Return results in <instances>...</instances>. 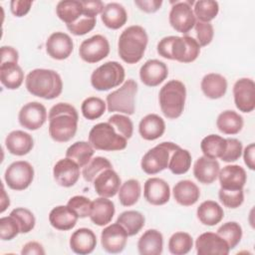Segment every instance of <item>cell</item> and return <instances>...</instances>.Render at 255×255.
I'll return each instance as SVG.
<instances>
[{
  "label": "cell",
  "instance_id": "cell-1",
  "mask_svg": "<svg viewBox=\"0 0 255 255\" xmlns=\"http://www.w3.org/2000/svg\"><path fill=\"white\" fill-rule=\"evenodd\" d=\"M49 134L57 142L72 139L78 128L79 115L75 107L67 103H58L49 111Z\"/></svg>",
  "mask_w": 255,
  "mask_h": 255
},
{
  "label": "cell",
  "instance_id": "cell-2",
  "mask_svg": "<svg viewBox=\"0 0 255 255\" xmlns=\"http://www.w3.org/2000/svg\"><path fill=\"white\" fill-rule=\"evenodd\" d=\"M25 86L31 95L45 100H53L61 95L63 81L54 70L34 69L26 76Z\"/></svg>",
  "mask_w": 255,
  "mask_h": 255
},
{
  "label": "cell",
  "instance_id": "cell-3",
  "mask_svg": "<svg viewBox=\"0 0 255 255\" xmlns=\"http://www.w3.org/2000/svg\"><path fill=\"white\" fill-rule=\"evenodd\" d=\"M156 49L159 56L180 63H191L197 59L200 53L197 41L187 35L163 37L158 42Z\"/></svg>",
  "mask_w": 255,
  "mask_h": 255
},
{
  "label": "cell",
  "instance_id": "cell-4",
  "mask_svg": "<svg viewBox=\"0 0 255 255\" xmlns=\"http://www.w3.org/2000/svg\"><path fill=\"white\" fill-rule=\"evenodd\" d=\"M148 42L146 31L139 25L126 28L120 35L118 53L127 64H135L141 60Z\"/></svg>",
  "mask_w": 255,
  "mask_h": 255
},
{
  "label": "cell",
  "instance_id": "cell-5",
  "mask_svg": "<svg viewBox=\"0 0 255 255\" xmlns=\"http://www.w3.org/2000/svg\"><path fill=\"white\" fill-rule=\"evenodd\" d=\"M186 89L182 82L170 80L160 89L158 94L159 106L162 114L169 120L179 118L184 110Z\"/></svg>",
  "mask_w": 255,
  "mask_h": 255
},
{
  "label": "cell",
  "instance_id": "cell-6",
  "mask_svg": "<svg viewBox=\"0 0 255 255\" xmlns=\"http://www.w3.org/2000/svg\"><path fill=\"white\" fill-rule=\"evenodd\" d=\"M89 142L95 149L104 151L123 150L128 144L127 138L109 123L95 125L89 132Z\"/></svg>",
  "mask_w": 255,
  "mask_h": 255
},
{
  "label": "cell",
  "instance_id": "cell-7",
  "mask_svg": "<svg viewBox=\"0 0 255 255\" xmlns=\"http://www.w3.org/2000/svg\"><path fill=\"white\" fill-rule=\"evenodd\" d=\"M125 77L124 67L117 61H109L92 73L91 85L95 90L105 92L123 84Z\"/></svg>",
  "mask_w": 255,
  "mask_h": 255
},
{
  "label": "cell",
  "instance_id": "cell-8",
  "mask_svg": "<svg viewBox=\"0 0 255 255\" xmlns=\"http://www.w3.org/2000/svg\"><path fill=\"white\" fill-rule=\"evenodd\" d=\"M137 93V84L134 80H127L123 86L107 96L106 104L109 112H119L128 116L133 115L134 99Z\"/></svg>",
  "mask_w": 255,
  "mask_h": 255
},
{
  "label": "cell",
  "instance_id": "cell-9",
  "mask_svg": "<svg viewBox=\"0 0 255 255\" xmlns=\"http://www.w3.org/2000/svg\"><path fill=\"white\" fill-rule=\"evenodd\" d=\"M178 145L171 141H163L147 150L141 158L140 167L149 175L156 174L168 167L170 154Z\"/></svg>",
  "mask_w": 255,
  "mask_h": 255
},
{
  "label": "cell",
  "instance_id": "cell-10",
  "mask_svg": "<svg viewBox=\"0 0 255 255\" xmlns=\"http://www.w3.org/2000/svg\"><path fill=\"white\" fill-rule=\"evenodd\" d=\"M34 168L25 160L12 162L5 170L4 179L9 188L13 190H24L34 179Z\"/></svg>",
  "mask_w": 255,
  "mask_h": 255
},
{
  "label": "cell",
  "instance_id": "cell-11",
  "mask_svg": "<svg viewBox=\"0 0 255 255\" xmlns=\"http://www.w3.org/2000/svg\"><path fill=\"white\" fill-rule=\"evenodd\" d=\"M194 1H176L173 3L169 12V24L177 32L186 34L195 25L196 20L192 10Z\"/></svg>",
  "mask_w": 255,
  "mask_h": 255
},
{
  "label": "cell",
  "instance_id": "cell-12",
  "mask_svg": "<svg viewBox=\"0 0 255 255\" xmlns=\"http://www.w3.org/2000/svg\"><path fill=\"white\" fill-rule=\"evenodd\" d=\"M110 54V43L103 35H94L84 40L79 48L80 58L89 63L94 64L102 61Z\"/></svg>",
  "mask_w": 255,
  "mask_h": 255
},
{
  "label": "cell",
  "instance_id": "cell-13",
  "mask_svg": "<svg viewBox=\"0 0 255 255\" xmlns=\"http://www.w3.org/2000/svg\"><path fill=\"white\" fill-rule=\"evenodd\" d=\"M236 108L242 113H251L255 109V83L252 79L241 78L233 86Z\"/></svg>",
  "mask_w": 255,
  "mask_h": 255
},
{
  "label": "cell",
  "instance_id": "cell-14",
  "mask_svg": "<svg viewBox=\"0 0 255 255\" xmlns=\"http://www.w3.org/2000/svg\"><path fill=\"white\" fill-rule=\"evenodd\" d=\"M128 240V233L118 222L105 227L101 233V244L103 249L112 254L121 253Z\"/></svg>",
  "mask_w": 255,
  "mask_h": 255
},
{
  "label": "cell",
  "instance_id": "cell-15",
  "mask_svg": "<svg viewBox=\"0 0 255 255\" xmlns=\"http://www.w3.org/2000/svg\"><path fill=\"white\" fill-rule=\"evenodd\" d=\"M19 124L29 130L39 129L47 120V110L39 102H30L24 105L18 115Z\"/></svg>",
  "mask_w": 255,
  "mask_h": 255
},
{
  "label": "cell",
  "instance_id": "cell-16",
  "mask_svg": "<svg viewBox=\"0 0 255 255\" xmlns=\"http://www.w3.org/2000/svg\"><path fill=\"white\" fill-rule=\"evenodd\" d=\"M195 249L198 255H227L230 251L227 242L213 232L200 234L195 241Z\"/></svg>",
  "mask_w": 255,
  "mask_h": 255
},
{
  "label": "cell",
  "instance_id": "cell-17",
  "mask_svg": "<svg viewBox=\"0 0 255 255\" xmlns=\"http://www.w3.org/2000/svg\"><path fill=\"white\" fill-rule=\"evenodd\" d=\"M73 50V40L64 32H54L46 41L47 54L55 60L67 59L72 54Z\"/></svg>",
  "mask_w": 255,
  "mask_h": 255
},
{
  "label": "cell",
  "instance_id": "cell-18",
  "mask_svg": "<svg viewBox=\"0 0 255 255\" xmlns=\"http://www.w3.org/2000/svg\"><path fill=\"white\" fill-rule=\"evenodd\" d=\"M56 182L63 187H71L80 178V166L71 158L65 157L56 162L53 168Z\"/></svg>",
  "mask_w": 255,
  "mask_h": 255
},
{
  "label": "cell",
  "instance_id": "cell-19",
  "mask_svg": "<svg viewBox=\"0 0 255 255\" xmlns=\"http://www.w3.org/2000/svg\"><path fill=\"white\" fill-rule=\"evenodd\" d=\"M143 196L152 205H163L170 198V187L165 180L158 177H150L144 182Z\"/></svg>",
  "mask_w": 255,
  "mask_h": 255
},
{
  "label": "cell",
  "instance_id": "cell-20",
  "mask_svg": "<svg viewBox=\"0 0 255 255\" xmlns=\"http://www.w3.org/2000/svg\"><path fill=\"white\" fill-rule=\"evenodd\" d=\"M168 76L167 66L156 59L147 60L139 69V78L143 85L156 87Z\"/></svg>",
  "mask_w": 255,
  "mask_h": 255
},
{
  "label": "cell",
  "instance_id": "cell-21",
  "mask_svg": "<svg viewBox=\"0 0 255 255\" xmlns=\"http://www.w3.org/2000/svg\"><path fill=\"white\" fill-rule=\"evenodd\" d=\"M93 182L96 193L107 198L115 196L121 187V177L113 168L103 170Z\"/></svg>",
  "mask_w": 255,
  "mask_h": 255
},
{
  "label": "cell",
  "instance_id": "cell-22",
  "mask_svg": "<svg viewBox=\"0 0 255 255\" xmlns=\"http://www.w3.org/2000/svg\"><path fill=\"white\" fill-rule=\"evenodd\" d=\"M220 188L227 190H239L243 189L247 175L243 167L237 164H230L224 166L218 173Z\"/></svg>",
  "mask_w": 255,
  "mask_h": 255
},
{
  "label": "cell",
  "instance_id": "cell-23",
  "mask_svg": "<svg viewBox=\"0 0 255 255\" xmlns=\"http://www.w3.org/2000/svg\"><path fill=\"white\" fill-rule=\"evenodd\" d=\"M97 245V237L89 228H79L73 232L70 238V247L76 254L87 255L92 253Z\"/></svg>",
  "mask_w": 255,
  "mask_h": 255
},
{
  "label": "cell",
  "instance_id": "cell-24",
  "mask_svg": "<svg viewBox=\"0 0 255 255\" xmlns=\"http://www.w3.org/2000/svg\"><path fill=\"white\" fill-rule=\"evenodd\" d=\"M220 170L219 162L206 156H200L196 159L193 165L194 177L203 184H211L218 177Z\"/></svg>",
  "mask_w": 255,
  "mask_h": 255
},
{
  "label": "cell",
  "instance_id": "cell-25",
  "mask_svg": "<svg viewBox=\"0 0 255 255\" xmlns=\"http://www.w3.org/2000/svg\"><path fill=\"white\" fill-rule=\"evenodd\" d=\"M5 145L11 154L22 156L32 150L34 139L32 135L26 131L13 130L6 136Z\"/></svg>",
  "mask_w": 255,
  "mask_h": 255
},
{
  "label": "cell",
  "instance_id": "cell-26",
  "mask_svg": "<svg viewBox=\"0 0 255 255\" xmlns=\"http://www.w3.org/2000/svg\"><path fill=\"white\" fill-rule=\"evenodd\" d=\"M116 212L115 204L107 197H98L92 201V209L90 218L91 221L98 226H105L109 224Z\"/></svg>",
  "mask_w": 255,
  "mask_h": 255
},
{
  "label": "cell",
  "instance_id": "cell-27",
  "mask_svg": "<svg viewBox=\"0 0 255 255\" xmlns=\"http://www.w3.org/2000/svg\"><path fill=\"white\" fill-rule=\"evenodd\" d=\"M78 219V215L68 205L56 206L49 213L50 224L55 229L62 231H67L74 228Z\"/></svg>",
  "mask_w": 255,
  "mask_h": 255
},
{
  "label": "cell",
  "instance_id": "cell-28",
  "mask_svg": "<svg viewBox=\"0 0 255 255\" xmlns=\"http://www.w3.org/2000/svg\"><path fill=\"white\" fill-rule=\"evenodd\" d=\"M175 201L182 206L195 204L200 197L199 187L191 180L183 179L178 181L172 189Z\"/></svg>",
  "mask_w": 255,
  "mask_h": 255
},
{
  "label": "cell",
  "instance_id": "cell-29",
  "mask_svg": "<svg viewBox=\"0 0 255 255\" xmlns=\"http://www.w3.org/2000/svg\"><path fill=\"white\" fill-rule=\"evenodd\" d=\"M165 130V123L158 115L149 114L143 117L138 125V132L145 140L159 138Z\"/></svg>",
  "mask_w": 255,
  "mask_h": 255
},
{
  "label": "cell",
  "instance_id": "cell-30",
  "mask_svg": "<svg viewBox=\"0 0 255 255\" xmlns=\"http://www.w3.org/2000/svg\"><path fill=\"white\" fill-rule=\"evenodd\" d=\"M101 19L106 27L117 30L127 23L128 13L122 4L111 2L105 5L101 13Z\"/></svg>",
  "mask_w": 255,
  "mask_h": 255
},
{
  "label": "cell",
  "instance_id": "cell-31",
  "mask_svg": "<svg viewBox=\"0 0 255 255\" xmlns=\"http://www.w3.org/2000/svg\"><path fill=\"white\" fill-rule=\"evenodd\" d=\"M140 255H159L163 250V236L156 229L146 230L137 241Z\"/></svg>",
  "mask_w": 255,
  "mask_h": 255
},
{
  "label": "cell",
  "instance_id": "cell-32",
  "mask_svg": "<svg viewBox=\"0 0 255 255\" xmlns=\"http://www.w3.org/2000/svg\"><path fill=\"white\" fill-rule=\"evenodd\" d=\"M200 87L205 97L211 100H217L226 94L227 81L220 74L209 73L202 78Z\"/></svg>",
  "mask_w": 255,
  "mask_h": 255
},
{
  "label": "cell",
  "instance_id": "cell-33",
  "mask_svg": "<svg viewBox=\"0 0 255 255\" xmlns=\"http://www.w3.org/2000/svg\"><path fill=\"white\" fill-rule=\"evenodd\" d=\"M0 81L8 90H17L24 81V72L17 63H1Z\"/></svg>",
  "mask_w": 255,
  "mask_h": 255
},
{
  "label": "cell",
  "instance_id": "cell-34",
  "mask_svg": "<svg viewBox=\"0 0 255 255\" xmlns=\"http://www.w3.org/2000/svg\"><path fill=\"white\" fill-rule=\"evenodd\" d=\"M196 215L203 225L214 226L223 219L224 211L216 201L205 200L197 207Z\"/></svg>",
  "mask_w": 255,
  "mask_h": 255
},
{
  "label": "cell",
  "instance_id": "cell-35",
  "mask_svg": "<svg viewBox=\"0 0 255 255\" xmlns=\"http://www.w3.org/2000/svg\"><path fill=\"white\" fill-rule=\"evenodd\" d=\"M243 118L236 112L227 110L219 114L216 120V127L224 134H236L243 128Z\"/></svg>",
  "mask_w": 255,
  "mask_h": 255
},
{
  "label": "cell",
  "instance_id": "cell-36",
  "mask_svg": "<svg viewBox=\"0 0 255 255\" xmlns=\"http://www.w3.org/2000/svg\"><path fill=\"white\" fill-rule=\"evenodd\" d=\"M56 13L66 25L77 22L83 15V5L77 0H62L56 6Z\"/></svg>",
  "mask_w": 255,
  "mask_h": 255
},
{
  "label": "cell",
  "instance_id": "cell-37",
  "mask_svg": "<svg viewBox=\"0 0 255 255\" xmlns=\"http://www.w3.org/2000/svg\"><path fill=\"white\" fill-rule=\"evenodd\" d=\"M95 148L88 141H76L66 150V157L74 160L80 167L86 166L94 155Z\"/></svg>",
  "mask_w": 255,
  "mask_h": 255
},
{
  "label": "cell",
  "instance_id": "cell-38",
  "mask_svg": "<svg viewBox=\"0 0 255 255\" xmlns=\"http://www.w3.org/2000/svg\"><path fill=\"white\" fill-rule=\"evenodd\" d=\"M117 222L125 228L128 236H133L142 229L144 226L145 218L139 211L127 210L119 215Z\"/></svg>",
  "mask_w": 255,
  "mask_h": 255
},
{
  "label": "cell",
  "instance_id": "cell-39",
  "mask_svg": "<svg viewBox=\"0 0 255 255\" xmlns=\"http://www.w3.org/2000/svg\"><path fill=\"white\" fill-rule=\"evenodd\" d=\"M226 138L217 134H209L200 142L203 155L212 159L220 158L226 149Z\"/></svg>",
  "mask_w": 255,
  "mask_h": 255
},
{
  "label": "cell",
  "instance_id": "cell-40",
  "mask_svg": "<svg viewBox=\"0 0 255 255\" xmlns=\"http://www.w3.org/2000/svg\"><path fill=\"white\" fill-rule=\"evenodd\" d=\"M191 165V154L187 149L181 148L179 145L170 154L168 168L175 174L180 175L186 173Z\"/></svg>",
  "mask_w": 255,
  "mask_h": 255
},
{
  "label": "cell",
  "instance_id": "cell-41",
  "mask_svg": "<svg viewBox=\"0 0 255 255\" xmlns=\"http://www.w3.org/2000/svg\"><path fill=\"white\" fill-rule=\"evenodd\" d=\"M140 183L137 179H128L120 187L119 200L123 206L134 205L140 197Z\"/></svg>",
  "mask_w": 255,
  "mask_h": 255
},
{
  "label": "cell",
  "instance_id": "cell-42",
  "mask_svg": "<svg viewBox=\"0 0 255 255\" xmlns=\"http://www.w3.org/2000/svg\"><path fill=\"white\" fill-rule=\"evenodd\" d=\"M193 247V239L186 232H175L168 240V250L173 255H185Z\"/></svg>",
  "mask_w": 255,
  "mask_h": 255
},
{
  "label": "cell",
  "instance_id": "cell-43",
  "mask_svg": "<svg viewBox=\"0 0 255 255\" xmlns=\"http://www.w3.org/2000/svg\"><path fill=\"white\" fill-rule=\"evenodd\" d=\"M219 12L218 2L213 0H199L194 2L193 13L200 22L210 23Z\"/></svg>",
  "mask_w": 255,
  "mask_h": 255
},
{
  "label": "cell",
  "instance_id": "cell-44",
  "mask_svg": "<svg viewBox=\"0 0 255 255\" xmlns=\"http://www.w3.org/2000/svg\"><path fill=\"white\" fill-rule=\"evenodd\" d=\"M107 109V104L98 97H89L84 100L81 106V111L85 119L94 121L101 118Z\"/></svg>",
  "mask_w": 255,
  "mask_h": 255
},
{
  "label": "cell",
  "instance_id": "cell-45",
  "mask_svg": "<svg viewBox=\"0 0 255 255\" xmlns=\"http://www.w3.org/2000/svg\"><path fill=\"white\" fill-rule=\"evenodd\" d=\"M242 233V227L235 221L226 222L217 229V234L227 242L230 250L234 249L239 244Z\"/></svg>",
  "mask_w": 255,
  "mask_h": 255
},
{
  "label": "cell",
  "instance_id": "cell-46",
  "mask_svg": "<svg viewBox=\"0 0 255 255\" xmlns=\"http://www.w3.org/2000/svg\"><path fill=\"white\" fill-rule=\"evenodd\" d=\"M107 168H113L110 160L103 156H96L92 158L86 166H84L82 174L86 181L92 182L98 174Z\"/></svg>",
  "mask_w": 255,
  "mask_h": 255
},
{
  "label": "cell",
  "instance_id": "cell-47",
  "mask_svg": "<svg viewBox=\"0 0 255 255\" xmlns=\"http://www.w3.org/2000/svg\"><path fill=\"white\" fill-rule=\"evenodd\" d=\"M20 227V233H28L35 227L36 219L32 211L24 207H17L10 212Z\"/></svg>",
  "mask_w": 255,
  "mask_h": 255
},
{
  "label": "cell",
  "instance_id": "cell-48",
  "mask_svg": "<svg viewBox=\"0 0 255 255\" xmlns=\"http://www.w3.org/2000/svg\"><path fill=\"white\" fill-rule=\"evenodd\" d=\"M108 123L111 124L116 128V130L127 139L131 137L133 132V125L128 116L115 114L109 118Z\"/></svg>",
  "mask_w": 255,
  "mask_h": 255
},
{
  "label": "cell",
  "instance_id": "cell-49",
  "mask_svg": "<svg viewBox=\"0 0 255 255\" xmlns=\"http://www.w3.org/2000/svg\"><path fill=\"white\" fill-rule=\"evenodd\" d=\"M218 197L220 202L227 208H237L244 201L243 189L239 190H227L220 188L218 191Z\"/></svg>",
  "mask_w": 255,
  "mask_h": 255
},
{
  "label": "cell",
  "instance_id": "cell-50",
  "mask_svg": "<svg viewBox=\"0 0 255 255\" xmlns=\"http://www.w3.org/2000/svg\"><path fill=\"white\" fill-rule=\"evenodd\" d=\"M67 205L78 215L79 218L90 217L92 201L83 195H76L69 199Z\"/></svg>",
  "mask_w": 255,
  "mask_h": 255
},
{
  "label": "cell",
  "instance_id": "cell-51",
  "mask_svg": "<svg viewBox=\"0 0 255 255\" xmlns=\"http://www.w3.org/2000/svg\"><path fill=\"white\" fill-rule=\"evenodd\" d=\"M97 23L96 17H91L88 15H82L81 18L70 25H67V29L75 36H82L91 32Z\"/></svg>",
  "mask_w": 255,
  "mask_h": 255
},
{
  "label": "cell",
  "instance_id": "cell-52",
  "mask_svg": "<svg viewBox=\"0 0 255 255\" xmlns=\"http://www.w3.org/2000/svg\"><path fill=\"white\" fill-rule=\"evenodd\" d=\"M20 233V227L14 217L11 215L0 218V238L9 241Z\"/></svg>",
  "mask_w": 255,
  "mask_h": 255
},
{
  "label": "cell",
  "instance_id": "cell-53",
  "mask_svg": "<svg viewBox=\"0 0 255 255\" xmlns=\"http://www.w3.org/2000/svg\"><path fill=\"white\" fill-rule=\"evenodd\" d=\"M194 29L196 32V41L200 47L207 46L211 43L214 36V29L210 23L197 21Z\"/></svg>",
  "mask_w": 255,
  "mask_h": 255
},
{
  "label": "cell",
  "instance_id": "cell-54",
  "mask_svg": "<svg viewBox=\"0 0 255 255\" xmlns=\"http://www.w3.org/2000/svg\"><path fill=\"white\" fill-rule=\"evenodd\" d=\"M226 142H227L226 149L222 154V156L220 157L221 160L225 162L236 161L237 159L240 158L242 154V150H243L242 142L239 139L232 138V137L226 138Z\"/></svg>",
  "mask_w": 255,
  "mask_h": 255
},
{
  "label": "cell",
  "instance_id": "cell-55",
  "mask_svg": "<svg viewBox=\"0 0 255 255\" xmlns=\"http://www.w3.org/2000/svg\"><path fill=\"white\" fill-rule=\"evenodd\" d=\"M32 4H33V1L12 0L10 2V10L14 16L23 17L29 13Z\"/></svg>",
  "mask_w": 255,
  "mask_h": 255
},
{
  "label": "cell",
  "instance_id": "cell-56",
  "mask_svg": "<svg viewBox=\"0 0 255 255\" xmlns=\"http://www.w3.org/2000/svg\"><path fill=\"white\" fill-rule=\"evenodd\" d=\"M83 5V14L91 17H97L98 14H101L105 4L100 0H91V1H81Z\"/></svg>",
  "mask_w": 255,
  "mask_h": 255
},
{
  "label": "cell",
  "instance_id": "cell-57",
  "mask_svg": "<svg viewBox=\"0 0 255 255\" xmlns=\"http://www.w3.org/2000/svg\"><path fill=\"white\" fill-rule=\"evenodd\" d=\"M134 4L145 13H154L162 5L161 0H134Z\"/></svg>",
  "mask_w": 255,
  "mask_h": 255
},
{
  "label": "cell",
  "instance_id": "cell-58",
  "mask_svg": "<svg viewBox=\"0 0 255 255\" xmlns=\"http://www.w3.org/2000/svg\"><path fill=\"white\" fill-rule=\"evenodd\" d=\"M19 60V54L16 49L11 46H2L1 47V63H17Z\"/></svg>",
  "mask_w": 255,
  "mask_h": 255
},
{
  "label": "cell",
  "instance_id": "cell-59",
  "mask_svg": "<svg viewBox=\"0 0 255 255\" xmlns=\"http://www.w3.org/2000/svg\"><path fill=\"white\" fill-rule=\"evenodd\" d=\"M21 254L22 255H44L45 254V250L44 247L42 246V244H40L37 241H30L27 242L22 250H21Z\"/></svg>",
  "mask_w": 255,
  "mask_h": 255
},
{
  "label": "cell",
  "instance_id": "cell-60",
  "mask_svg": "<svg viewBox=\"0 0 255 255\" xmlns=\"http://www.w3.org/2000/svg\"><path fill=\"white\" fill-rule=\"evenodd\" d=\"M254 153H255V144L250 143L248 144L244 151H243V158L244 162L247 165V167L251 170H254L255 168V159H254Z\"/></svg>",
  "mask_w": 255,
  "mask_h": 255
},
{
  "label": "cell",
  "instance_id": "cell-61",
  "mask_svg": "<svg viewBox=\"0 0 255 255\" xmlns=\"http://www.w3.org/2000/svg\"><path fill=\"white\" fill-rule=\"evenodd\" d=\"M10 205L9 196L6 194V191L4 189V186H2V196H1V213L6 210V208Z\"/></svg>",
  "mask_w": 255,
  "mask_h": 255
}]
</instances>
